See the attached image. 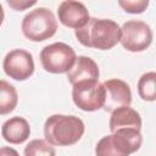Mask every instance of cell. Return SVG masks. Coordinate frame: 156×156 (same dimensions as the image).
I'll use <instances>...</instances> for the list:
<instances>
[{
    "mask_svg": "<svg viewBox=\"0 0 156 156\" xmlns=\"http://www.w3.org/2000/svg\"><path fill=\"white\" fill-rule=\"evenodd\" d=\"M74 34L78 41L87 48L110 50L119 41L121 27L112 20L93 17L83 27L77 28Z\"/></svg>",
    "mask_w": 156,
    "mask_h": 156,
    "instance_id": "cell-1",
    "label": "cell"
},
{
    "mask_svg": "<svg viewBox=\"0 0 156 156\" xmlns=\"http://www.w3.org/2000/svg\"><path fill=\"white\" fill-rule=\"evenodd\" d=\"M85 130L83 121L73 115H52L44 123V136L54 146H71L80 140Z\"/></svg>",
    "mask_w": 156,
    "mask_h": 156,
    "instance_id": "cell-2",
    "label": "cell"
},
{
    "mask_svg": "<svg viewBox=\"0 0 156 156\" xmlns=\"http://www.w3.org/2000/svg\"><path fill=\"white\" fill-rule=\"evenodd\" d=\"M143 138L140 129L136 128H119L112 134L99 140L95 147V154L101 156H126L138 151L141 146Z\"/></svg>",
    "mask_w": 156,
    "mask_h": 156,
    "instance_id": "cell-3",
    "label": "cell"
},
{
    "mask_svg": "<svg viewBox=\"0 0 156 156\" xmlns=\"http://www.w3.org/2000/svg\"><path fill=\"white\" fill-rule=\"evenodd\" d=\"M21 29L23 35L30 41H44L55 35L57 21L49 9L39 7L23 17Z\"/></svg>",
    "mask_w": 156,
    "mask_h": 156,
    "instance_id": "cell-4",
    "label": "cell"
},
{
    "mask_svg": "<svg viewBox=\"0 0 156 156\" xmlns=\"http://www.w3.org/2000/svg\"><path fill=\"white\" fill-rule=\"evenodd\" d=\"M77 56L74 50L65 43H52L40 51L43 68L54 74L67 73L73 66Z\"/></svg>",
    "mask_w": 156,
    "mask_h": 156,
    "instance_id": "cell-5",
    "label": "cell"
},
{
    "mask_svg": "<svg viewBox=\"0 0 156 156\" xmlns=\"http://www.w3.org/2000/svg\"><path fill=\"white\" fill-rule=\"evenodd\" d=\"M72 85V99L78 108L87 112H93L102 108L105 100V89L99 79L82 80Z\"/></svg>",
    "mask_w": 156,
    "mask_h": 156,
    "instance_id": "cell-6",
    "label": "cell"
},
{
    "mask_svg": "<svg viewBox=\"0 0 156 156\" xmlns=\"http://www.w3.org/2000/svg\"><path fill=\"white\" fill-rule=\"evenodd\" d=\"M119 41L126 50L130 52H140L151 45L152 30L150 26L143 21H127L121 27Z\"/></svg>",
    "mask_w": 156,
    "mask_h": 156,
    "instance_id": "cell-7",
    "label": "cell"
},
{
    "mask_svg": "<svg viewBox=\"0 0 156 156\" xmlns=\"http://www.w3.org/2000/svg\"><path fill=\"white\" fill-rule=\"evenodd\" d=\"M2 68L10 78L26 80L34 73V60L30 52L23 49H15L4 57Z\"/></svg>",
    "mask_w": 156,
    "mask_h": 156,
    "instance_id": "cell-8",
    "label": "cell"
},
{
    "mask_svg": "<svg viewBox=\"0 0 156 156\" xmlns=\"http://www.w3.org/2000/svg\"><path fill=\"white\" fill-rule=\"evenodd\" d=\"M105 89V100L102 108L107 112L113 111L121 106H130L132 91L129 85L118 78L108 79L102 83Z\"/></svg>",
    "mask_w": 156,
    "mask_h": 156,
    "instance_id": "cell-9",
    "label": "cell"
},
{
    "mask_svg": "<svg viewBox=\"0 0 156 156\" xmlns=\"http://www.w3.org/2000/svg\"><path fill=\"white\" fill-rule=\"evenodd\" d=\"M58 21L68 28H80L89 21V12L84 4L77 0H65L57 9Z\"/></svg>",
    "mask_w": 156,
    "mask_h": 156,
    "instance_id": "cell-10",
    "label": "cell"
},
{
    "mask_svg": "<svg viewBox=\"0 0 156 156\" xmlns=\"http://www.w3.org/2000/svg\"><path fill=\"white\" fill-rule=\"evenodd\" d=\"M99 67L96 62L88 57V56H78L67 72V78L71 84L82 82V80H90V79H99Z\"/></svg>",
    "mask_w": 156,
    "mask_h": 156,
    "instance_id": "cell-11",
    "label": "cell"
},
{
    "mask_svg": "<svg viewBox=\"0 0 156 156\" xmlns=\"http://www.w3.org/2000/svg\"><path fill=\"white\" fill-rule=\"evenodd\" d=\"M30 134V127L27 119L20 116L11 117L7 119L1 128L2 138L10 144H22L24 143Z\"/></svg>",
    "mask_w": 156,
    "mask_h": 156,
    "instance_id": "cell-12",
    "label": "cell"
},
{
    "mask_svg": "<svg viewBox=\"0 0 156 156\" xmlns=\"http://www.w3.org/2000/svg\"><path fill=\"white\" fill-rule=\"evenodd\" d=\"M110 130L115 132L119 128H141V118L139 112H136L134 108L129 106H121L111 111L110 123H108Z\"/></svg>",
    "mask_w": 156,
    "mask_h": 156,
    "instance_id": "cell-13",
    "label": "cell"
},
{
    "mask_svg": "<svg viewBox=\"0 0 156 156\" xmlns=\"http://www.w3.org/2000/svg\"><path fill=\"white\" fill-rule=\"evenodd\" d=\"M18 102L16 88L6 80L0 79V115H7L15 110Z\"/></svg>",
    "mask_w": 156,
    "mask_h": 156,
    "instance_id": "cell-14",
    "label": "cell"
},
{
    "mask_svg": "<svg viewBox=\"0 0 156 156\" xmlns=\"http://www.w3.org/2000/svg\"><path fill=\"white\" fill-rule=\"evenodd\" d=\"M138 93L144 101H155L156 99V73L146 72L138 80Z\"/></svg>",
    "mask_w": 156,
    "mask_h": 156,
    "instance_id": "cell-15",
    "label": "cell"
},
{
    "mask_svg": "<svg viewBox=\"0 0 156 156\" xmlns=\"http://www.w3.org/2000/svg\"><path fill=\"white\" fill-rule=\"evenodd\" d=\"M26 156H54L56 154L55 149L50 143L43 139H34L29 141L26 146L24 152Z\"/></svg>",
    "mask_w": 156,
    "mask_h": 156,
    "instance_id": "cell-16",
    "label": "cell"
},
{
    "mask_svg": "<svg viewBox=\"0 0 156 156\" xmlns=\"http://www.w3.org/2000/svg\"><path fill=\"white\" fill-rule=\"evenodd\" d=\"M149 2L150 0H118L119 7L123 11L133 15L143 13L147 9Z\"/></svg>",
    "mask_w": 156,
    "mask_h": 156,
    "instance_id": "cell-17",
    "label": "cell"
},
{
    "mask_svg": "<svg viewBox=\"0 0 156 156\" xmlns=\"http://www.w3.org/2000/svg\"><path fill=\"white\" fill-rule=\"evenodd\" d=\"M9 6L15 11H24L37 4L38 0H6Z\"/></svg>",
    "mask_w": 156,
    "mask_h": 156,
    "instance_id": "cell-18",
    "label": "cell"
},
{
    "mask_svg": "<svg viewBox=\"0 0 156 156\" xmlns=\"http://www.w3.org/2000/svg\"><path fill=\"white\" fill-rule=\"evenodd\" d=\"M0 155H18V152L13 149H10V147H1Z\"/></svg>",
    "mask_w": 156,
    "mask_h": 156,
    "instance_id": "cell-19",
    "label": "cell"
},
{
    "mask_svg": "<svg viewBox=\"0 0 156 156\" xmlns=\"http://www.w3.org/2000/svg\"><path fill=\"white\" fill-rule=\"evenodd\" d=\"M4 17H5L4 9H2V6H1V4H0V26H1V24H2V22H4Z\"/></svg>",
    "mask_w": 156,
    "mask_h": 156,
    "instance_id": "cell-20",
    "label": "cell"
}]
</instances>
